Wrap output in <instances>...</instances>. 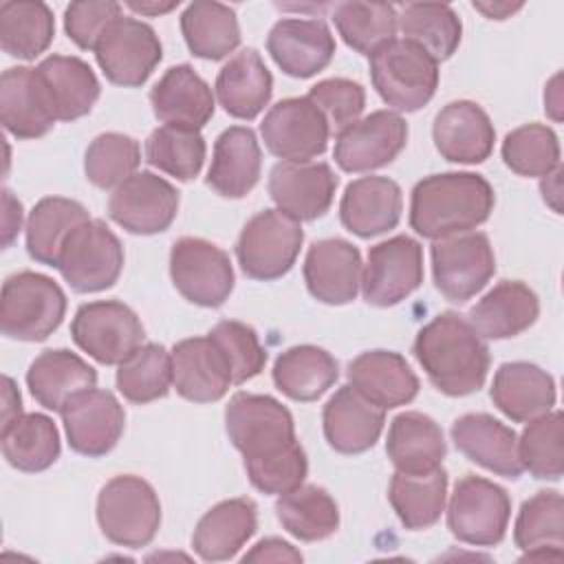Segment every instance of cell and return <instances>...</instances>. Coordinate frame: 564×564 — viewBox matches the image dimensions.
I'll list each match as a JSON object with an SVG mask.
<instances>
[{
  "label": "cell",
  "instance_id": "1",
  "mask_svg": "<svg viewBox=\"0 0 564 564\" xmlns=\"http://www.w3.org/2000/svg\"><path fill=\"white\" fill-rule=\"evenodd\" d=\"M414 357L432 386L447 397H465L482 388L489 372V348L458 313H438L414 339Z\"/></svg>",
  "mask_w": 564,
  "mask_h": 564
},
{
  "label": "cell",
  "instance_id": "2",
  "mask_svg": "<svg viewBox=\"0 0 564 564\" xmlns=\"http://www.w3.org/2000/svg\"><path fill=\"white\" fill-rule=\"evenodd\" d=\"M494 203V187L480 174H430L412 189L410 227L430 240L467 234L489 218Z\"/></svg>",
  "mask_w": 564,
  "mask_h": 564
},
{
  "label": "cell",
  "instance_id": "3",
  "mask_svg": "<svg viewBox=\"0 0 564 564\" xmlns=\"http://www.w3.org/2000/svg\"><path fill=\"white\" fill-rule=\"evenodd\" d=\"M370 79L390 108L414 112L436 93L438 62L416 42L394 37L370 55Z\"/></svg>",
  "mask_w": 564,
  "mask_h": 564
},
{
  "label": "cell",
  "instance_id": "4",
  "mask_svg": "<svg viewBox=\"0 0 564 564\" xmlns=\"http://www.w3.org/2000/svg\"><path fill=\"white\" fill-rule=\"evenodd\" d=\"M66 295L62 286L35 271H20L4 280L0 324L9 339L44 341L62 324Z\"/></svg>",
  "mask_w": 564,
  "mask_h": 564
},
{
  "label": "cell",
  "instance_id": "5",
  "mask_svg": "<svg viewBox=\"0 0 564 564\" xmlns=\"http://www.w3.org/2000/svg\"><path fill=\"white\" fill-rule=\"evenodd\" d=\"M97 522L112 544L141 549L150 544L159 531V496L152 485L139 476H115L97 496Z\"/></svg>",
  "mask_w": 564,
  "mask_h": 564
},
{
  "label": "cell",
  "instance_id": "6",
  "mask_svg": "<svg viewBox=\"0 0 564 564\" xmlns=\"http://www.w3.org/2000/svg\"><path fill=\"white\" fill-rule=\"evenodd\" d=\"M225 430L245 460H262L297 443L291 412L269 394H234L225 408Z\"/></svg>",
  "mask_w": 564,
  "mask_h": 564
},
{
  "label": "cell",
  "instance_id": "7",
  "mask_svg": "<svg viewBox=\"0 0 564 564\" xmlns=\"http://www.w3.org/2000/svg\"><path fill=\"white\" fill-rule=\"evenodd\" d=\"M304 242L297 220L280 209H262L242 227L236 242V258L251 280H278L291 271Z\"/></svg>",
  "mask_w": 564,
  "mask_h": 564
},
{
  "label": "cell",
  "instance_id": "8",
  "mask_svg": "<svg viewBox=\"0 0 564 564\" xmlns=\"http://www.w3.org/2000/svg\"><path fill=\"white\" fill-rule=\"evenodd\" d=\"M62 278L77 293L110 289L123 269V247L112 229L97 218L77 225L57 258Z\"/></svg>",
  "mask_w": 564,
  "mask_h": 564
},
{
  "label": "cell",
  "instance_id": "9",
  "mask_svg": "<svg viewBox=\"0 0 564 564\" xmlns=\"http://www.w3.org/2000/svg\"><path fill=\"white\" fill-rule=\"evenodd\" d=\"M509 494L482 476H463L447 505V527L454 538L474 546H496L507 533Z\"/></svg>",
  "mask_w": 564,
  "mask_h": 564
},
{
  "label": "cell",
  "instance_id": "10",
  "mask_svg": "<svg viewBox=\"0 0 564 564\" xmlns=\"http://www.w3.org/2000/svg\"><path fill=\"white\" fill-rule=\"evenodd\" d=\"M73 341L104 366H119L143 346V324L137 313L119 300L82 304L70 322Z\"/></svg>",
  "mask_w": 564,
  "mask_h": 564
},
{
  "label": "cell",
  "instance_id": "11",
  "mask_svg": "<svg viewBox=\"0 0 564 564\" xmlns=\"http://www.w3.org/2000/svg\"><path fill=\"white\" fill-rule=\"evenodd\" d=\"M430 253L434 284L449 302L471 300L496 273V256L482 231L434 240Z\"/></svg>",
  "mask_w": 564,
  "mask_h": 564
},
{
  "label": "cell",
  "instance_id": "12",
  "mask_svg": "<svg viewBox=\"0 0 564 564\" xmlns=\"http://www.w3.org/2000/svg\"><path fill=\"white\" fill-rule=\"evenodd\" d=\"M170 275L176 291L192 304L216 308L234 291L229 256L203 238H178L170 251Z\"/></svg>",
  "mask_w": 564,
  "mask_h": 564
},
{
  "label": "cell",
  "instance_id": "13",
  "mask_svg": "<svg viewBox=\"0 0 564 564\" xmlns=\"http://www.w3.org/2000/svg\"><path fill=\"white\" fill-rule=\"evenodd\" d=\"M95 57L108 82L134 88L152 75L163 57V48L150 24L121 15L99 37Z\"/></svg>",
  "mask_w": 564,
  "mask_h": 564
},
{
  "label": "cell",
  "instance_id": "14",
  "mask_svg": "<svg viewBox=\"0 0 564 564\" xmlns=\"http://www.w3.org/2000/svg\"><path fill=\"white\" fill-rule=\"evenodd\" d=\"M260 134L271 154L291 163H306L324 154L330 128L308 97H289L269 108Z\"/></svg>",
  "mask_w": 564,
  "mask_h": 564
},
{
  "label": "cell",
  "instance_id": "15",
  "mask_svg": "<svg viewBox=\"0 0 564 564\" xmlns=\"http://www.w3.org/2000/svg\"><path fill=\"white\" fill-rule=\"evenodd\" d=\"M423 282V249L410 236L388 238L368 251L361 293L372 306H394Z\"/></svg>",
  "mask_w": 564,
  "mask_h": 564
},
{
  "label": "cell",
  "instance_id": "16",
  "mask_svg": "<svg viewBox=\"0 0 564 564\" xmlns=\"http://www.w3.org/2000/svg\"><path fill=\"white\" fill-rule=\"evenodd\" d=\"M178 212V192L163 176L137 172L108 198V216L130 234L152 236L165 231Z\"/></svg>",
  "mask_w": 564,
  "mask_h": 564
},
{
  "label": "cell",
  "instance_id": "17",
  "mask_svg": "<svg viewBox=\"0 0 564 564\" xmlns=\"http://www.w3.org/2000/svg\"><path fill=\"white\" fill-rule=\"evenodd\" d=\"M408 143V123L392 110H375L335 139V163L344 172H370L392 163Z\"/></svg>",
  "mask_w": 564,
  "mask_h": 564
},
{
  "label": "cell",
  "instance_id": "18",
  "mask_svg": "<svg viewBox=\"0 0 564 564\" xmlns=\"http://www.w3.org/2000/svg\"><path fill=\"white\" fill-rule=\"evenodd\" d=\"M66 438L73 452L97 458L115 449L123 434L126 412L110 390L90 388L62 408Z\"/></svg>",
  "mask_w": 564,
  "mask_h": 564
},
{
  "label": "cell",
  "instance_id": "19",
  "mask_svg": "<svg viewBox=\"0 0 564 564\" xmlns=\"http://www.w3.org/2000/svg\"><path fill=\"white\" fill-rule=\"evenodd\" d=\"M337 176L328 163L280 161L269 174V196L278 209L293 220H315L333 203Z\"/></svg>",
  "mask_w": 564,
  "mask_h": 564
},
{
  "label": "cell",
  "instance_id": "20",
  "mask_svg": "<svg viewBox=\"0 0 564 564\" xmlns=\"http://www.w3.org/2000/svg\"><path fill=\"white\" fill-rule=\"evenodd\" d=\"M172 386L192 403H214L234 386L231 366L220 346L207 337H189L172 348Z\"/></svg>",
  "mask_w": 564,
  "mask_h": 564
},
{
  "label": "cell",
  "instance_id": "21",
  "mask_svg": "<svg viewBox=\"0 0 564 564\" xmlns=\"http://www.w3.org/2000/svg\"><path fill=\"white\" fill-rule=\"evenodd\" d=\"M361 253L344 238H326L311 245L304 260V282L308 293L324 304L341 306L357 297L361 289Z\"/></svg>",
  "mask_w": 564,
  "mask_h": 564
},
{
  "label": "cell",
  "instance_id": "22",
  "mask_svg": "<svg viewBox=\"0 0 564 564\" xmlns=\"http://www.w3.org/2000/svg\"><path fill=\"white\" fill-rule=\"evenodd\" d=\"M267 51L282 73L306 79L330 64L335 37L322 20L284 18L269 31Z\"/></svg>",
  "mask_w": 564,
  "mask_h": 564
},
{
  "label": "cell",
  "instance_id": "23",
  "mask_svg": "<svg viewBox=\"0 0 564 564\" xmlns=\"http://www.w3.org/2000/svg\"><path fill=\"white\" fill-rule=\"evenodd\" d=\"M0 119L15 139H37L55 126L57 112L35 68L13 66L2 73Z\"/></svg>",
  "mask_w": 564,
  "mask_h": 564
},
{
  "label": "cell",
  "instance_id": "24",
  "mask_svg": "<svg viewBox=\"0 0 564 564\" xmlns=\"http://www.w3.org/2000/svg\"><path fill=\"white\" fill-rule=\"evenodd\" d=\"M432 137L443 159L452 163H482L494 150L496 130L489 115L476 101L458 99L438 110Z\"/></svg>",
  "mask_w": 564,
  "mask_h": 564
},
{
  "label": "cell",
  "instance_id": "25",
  "mask_svg": "<svg viewBox=\"0 0 564 564\" xmlns=\"http://www.w3.org/2000/svg\"><path fill=\"white\" fill-rule=\"evenodd\" d=\"M324 436L339 454H361L381 436L386 410L368 401L350 383L341 386L324 405Z\"/></svg>",
  "mask_w": 564,
  "mask_h": 564
},
{
  "label": "cell",
  "instance_id": "26",
  "mask_svg": "<svg viewBox=\"0 0 564 564\" xmlns=\"http://www.w3.org/2000/svg\"><path fill=\"white\" fill-rule=\"evenodd\" d=\"M150 104L159 121L185 130H200L214 115V93L189 64L167 68L152 86Z\"/></svg>",
  "mask_w": 564,
  "mask_h": 564
},
{
  "label": "cell",
  "instance_id": "27",
  "mask_svg": "<svg viewBox=\"0 0 564 564\" xmlns=\"http://www.w3.org/2000/svg\"><path fill=\"white\" fill-rule=\"evenodd\" d=\"M452 441L471 463L516 480L524 469L518 458V434L491 414H463L452 425Z\"/></svg>",
  "mask_w": 564,
  "mask_h": 564
},
{
  "label": "cell",
  "instance_id": "28",
  "mask_svg": "<svg viewBox=\"0 0 564 564\" xmlns=\"http://www.w3.org/2000/svg\"><path fill=\"white\" fill-rule=\"evenodd\" d=\"M403 212L401 187L388 176H361L346 185L339 218L359 238H372L394 229Z\"/></svg>",
  "mask_w": 564,
  "mask_h": 564
},
{
  "label": "cell",
  "instance_id": "29",
  "mask_svg": "<svg viewBox=\"0 0 564 564\" xmlns=\"http://www.w3.org/2000/svg\"><path fill=\"white\" fill-rule=\"evenodd\" d=\"M348 383L381 410L414 401L419 379L403 355L394 350H366L348 364Z\"/></svg>",
  "mask_w": 564,
  "mask_h": 564
},
{
  "label": "cell",
  "instance_id": "30",
  "mask_svg": "<svg viewBox=\"0 0 564 564\" xmlns=\"http://www.w3.org/2000/svg\"><path fill=\"white\" fill-rule=\"evenodd\" d=\"M262 152L253 130L231 126L214 143V156L205 183L225 198L247 196L260 181Z\"/></svg>",
  "mask_w": 564,
  "mask_h": 564
},
{
  "label": "cell",
  "instance_id": "31",
  "mask_svg": "<svg viewBox=\"0 0 564 564\" xmlns=\"http://www.w3.org/2000/svg\"><path fill=\"white\" fill-rule=\"evenodd\" d=\"M489 394L505 416L527 423L555 405V381L531 361H507L496 370Z\"/></svg>",
  "mask_w": 564,
  "mask_h": 564
},
{
  "label": "cell",
  "instance_id": "32",
  "mask_svg": "<svg viewBox=\"0 0 564 564\" xmlns=\"http://www.w3.org/2000/svg\"><path fill=\"white\" fill-rule=\"evenodd\" d=\"M538 295L520 280H502L469 311V324L485 339H509L535 324Z\"/></svg>",
  "mask_w": 564,
  "mask_h": 564
},
{
  "label": "cell",
  "instance_id": "33",
  "mask_svg": "<svg viewBox=\"0 0 564 564\" xmlns=\"http://www.w3.org/2000/svg\"><path fill=\"white\" fill-rule=\"evenodd\" d=\"M258 509L249 498H229L214 505L196 524L192 546L205 562L231 560L256 533Z\"/></svg>",
  "mask_w": 564,
  "mask_h": 564
},
{
  "label": "cell",
  "instance_id": "34",
  "mask_svg": "<svg viewBox=\"0 0 564 564\" xmlns=\"http://www.w3.org/2000/svg\"><path fill=\"white\" fill-rule=\"evenodd\" d=\"M95 368L66 348L40 352L26 370V386L33 399L53 412H62L73 397L95 388Z\"/></svg>",
  "mask_w": 564,
  "mask_h": 564
},
{
  "label": "cell",
  "instance_id": "35",
  "mask_svg": "<svg viewBox=\"0 0 564 564\" xmlns=\"http://www.w3.org/2000/svg\"><path fill=\"white\" fill-rule=\"evenodd\" d=\"M445 452L443 430L432 416L410 410L392 419L386 438V454L397 471H432L441 467Z\"/></svg>",
  "mask_w": 564,
  "mask_h": 564
},
{
  "label": "cell",
  "instance_id": "36",
  "mask_svg": "<svg viewBox=\"0 0 564 564\" xmlns=\"http://www.w3.org/2000/svg\"><path fill=\"white\" fill-rule=\"evenodd\" d=\"M273 77L256 48L236 53L216 77V97L236 119H256L269 104Z\"/></svg>",
  "mask_w": 564,
  "mask_h": 564
},
{
  "label": "cell",
  "instance_id": "37",
  "mask_svg": "<svg viewBox=\"0 0 564 564\" xmlns=\"http://www.w3.org/2000/svg\"><path fill=\"white\" fill-rule=\"evenodd\" d=\"M59 121H75L90 112L99 99V82L93 68L73 55H48L35 68Z\"/></svg>",
  "mask_w": 564,
  "mask_h": 564
},
{
  "label": "cell",
  "instance_id": "38",
  "mask_svg": "<svg viewBox=\"0 0 564 564\" xmlns=\"http://www.w3.org/2000/svg\"><path fill=\"white\" fill-rule=\"evenodd\" d=\"M513 540L524 560H557L564 544V500L557 491H538L522 502Z\"/></svg>",
  "mask_w": 564,
  "mask_h": 564
},
{
  "label": "cell",
  "instance_id": "39",
  "mask_svg": "<svg viewBox=\"0 0 564 564\" xmlns=\"http://www.w3.org/2000/svg\"><path fill=\"white\" fill-rule=\"evenodd\" d=\"M337 377V359L328 350L311 344L284 350L273 364L275 388L293 401L319 399L328 388L335 386Z\"/></svg>",
  "mask_w": 564,
  "mask_h": 564
},
{
  "label": "cell",
  "instance_id": "40",
  "mask_svg": "<svg viewBox=\"0 0 564 564\" xmlns=\"http://www.w3.org/2000/svg\"><path fill=\"white\" fill-rule=\"evenodd\" d=\"M445 498L447 471L443 467L421 474L394 471L388 487V500L401 524L410 531L427 529L438 522L445 511Z\"/></svg>",
  "mask_w": 564,
  "mask_h": 564
},
{
  "label": "cell",
  "instance_id": "41",
  "mask_svg": "<svg viewBox=\"0 0 564 564\" xmlns=\"http://www.w3.org/2000/svg\"><path fill=\"white\" fill-rule=\"evenodd\" d=\"M181 31L187 48L203 59H223L240 44L236 11L220 2L196 0L181 13Z\"/></svg>",
  "mask_w": 564,
  "mask_h": 564
},
{
  "label": "cell",
  "instance_id": "42",
  "mask_svg": "<svg viewBox=\"0 0 564 564\" xmlns=\"http://www.w3.org/2000/svg\"><path fill=\"white\" fill-rule=\"evenodd\" d=\"M90 220L82 203L64 196L42 198L29 214L26 220V251L29 256L48 267H57L59 251L68 234Z\"/></svg>",
  "mask_w": 564,
  "mask_h": 564
},
{
  "label": "cell",
  "instance_id": "43",
  "mask_svg": "<svg viewBox=\"0 0 564 564\" xmlns=\"http://www.w3.org/2000/svg\"><path fill=\"white\" fill-rule=\"evenodd\" d=\"M280 524L302 542L330 538L339 529V509L333 496L317 485H300L275 500Z\"/></svg>",
  "mask_w": 564,
  "mask_h": 564
},
{
  "label": "cell",
  "instance_id": "44",
  "mask_svg": "<svg viewBox=\"0 0 564 564\" xmlns=\"http://www.w3.org/2000/svg\"><path fill=\"white\" fill-rule=\"evenodd\" d=\"M2 454L20 471L48 469L59 458V432L46 414L31 412L2 427Z\"/></svg>",
  "mask_w": 564,
  "mask_h": 564
},
{
  "label": "cell",
  "instance_id": "45",
  "mask_svg": "<svg viewBox=\"0 0 564 564\" xmlns=\"http://www.w3.org/2000/svg\"><path fill=\"white\" fill-rule=\"evenodd\" d=\"M55 35L53 11L44 2L7 0L0 4V46L18 59H35Z\"/></svg>",
  "mask_w": 564,
  "mask_h": 564
},
{
  "label": "cell",
  "instance_id": "46",
  "mask_svg": "<svg viewBox=\"0 0 564 564\" xmlns=\"http://www.w3.org/2000/svg\"><path fill=\"white\" fill-rule=\"evenodd\" d=\"M399 29L405 40L423 46L436 62L454 55L460 44L463 24L449 4L412 2L401 9Z\"/></svg>",
  "mask_w": 564,
  "mask_h": 564
},
{
  "label": "cell",
  "instance_id": "47",
  "mask_svg": "<svg viewBox=\"0 0 564 564\" xmlns=\"http://www.w3.org/2000/svg\"><path fill=\"white\" fill-rule=\"evenodd\" d=\"M333 22L341 40L368 57L394 40L399 29L397 9L383 2H337L333 7Z\"/></svg>",
  "mask_w": 564,
  "mask_h": 564
},
{
  "label": "cell",
  "instance_id": "48",
  "mask_svg": "<svg viewBox=\"0 0 564 564\" xmlns=\"http://www.w3.org/2000/svg\"><path fill=\"white\" fill-rule=\"evenodd\" d=\"M172 386V355L161 344L139 346L117 370V390L130 403L163 399Z\"/></svg>",
  "mask_w": 564,
  "mask_h": 564
},
{
  "label": "cell",
  "instance_id": "49",
  "mask_svg": "<svg viewBox=\"0 0 564 564\" xmlns=\"http://www.w3.org/2000/svg\"><path fill=\"white\" fill-rule=\"evenodd\" d=\"M518 458L522 469L540 480H560L564 471L562 412L549 410L531 421L518 438Z\"/></svg>",
  "mask_w": 564,
  "mask_h": 564
},
{
  "label": "cell",
  "instance_id": "50",
  "mask_svg": "<svg viewBox=\"0 0 564 564\" xmlns=\"http://www.w3.org/2000/svg\"><path fill=\"white\" fill-rule=\"evenodd\" d=\"M145 161L178 181H192L205 161V139L198 130L161 126L145 141Z\"/></svg>",
  "mask_w": 564,
  "mask_h": 564
},
{
  "label": "cell",
  "instance_id": "51",
  "mask_svg": "<svg viewBox=\"0 0 564 564\" xmlns=\"http://www.w3.org/2000/svg\"><path fill=\"white\" fill-rule=\"evenodd\" d=\"M505 165L520 176H549L560 167L557 134L542 123H527L511 130L502 141Z\"/></svg>",
  "mask_w": 564,
  "mask_h": 564
},
{
  "label": "cell",
  "instance_id": "52",
  "mask_svg": "<svg viewBox=\"0 0 564 564\" xmlns=\"http://www.w3.org/2000/svg\"><path fill=\"white\" fill-rule=\"evenodd\" d=\"M139 163L141 150L132 137L121 132H104L86 148L84 172L93 185L112 189L137 174Z\"/></svg>",
  "mask_w": 564,
  "mask_h": 564
},
{
  "label": "cell",
  "instance_id": "53",
  "mask_svg": "<svg viewBox=\"0 0 564 564\" xmlns=\"http://www.w3.org/2000/svg\"><path fill=\"white\" fill-rule=\"evenodd\" d=\"M209 337L225 352V357L231 366V377H234L236 386L245 383L262 372V368L267 364V350L262 348V344L251 326L236 322V319H225V322H218L209 330Z\"/></svg>",
  "mask_w": 564,
  "mask_h": 564
},
{
  "label": "cell",
  "instance_id": "54",
  "mask_svg": "<svg viewBox=\"0 0 564 564\" xmlns=\"http://www.w3.org/2000/svg\"><path fill=\"white\" fill-rule=\"evenodd\" d=\"M317 110L324 115L330 132H341L350 123H355L366 106V90L359 82L330 77L317 82L306 95Z\"/></svg>",
  "mask_w": 564,
  "mask_h": 564
},
{
  "label": "cell",
  "instance_id": "55",
  "mask_svg": "<svg viewBox=\"0 0 564 564\" xmlns=\"http://www.w3.org/2000/svg\"><path fill=\"white\" fill-rule=\"evenodd\" d=\"M245 471L256 489L262 494H286L300 487L308 474V460L304 447L293 443L289 449L262 458V460H245Z\"/></svg>",
  "mask_w": 564,
  "mask_h": 564
},
{
  "label": "cell",
  "instance_id": "56",
  "mask_svg": "<svg viewBox=\"0 0 564 564\" xmlns=\"http://www.w3.org/2000/svg\"><path fill=\"white\" fill-rule=\"evenodd\" d=\"M121 15V4L112 0L70 2L64 13V29L79 48L95 51L104 31Z\"/></svg>",
  "mask_w": 564,
  "mask_h": 564
},
{
  "label": "cell",
  "instance_id": "57",
  "mask_svg": "<svg viewBox=\"0 0 564 564\" xmlns=\"http://www.w3.org/2000/svg\"><path fill=\"white\" fill-rule=\"evenodd\" d=\"M242 560L245 562H302V553L280 538H267V540H260L249 553H245Z\"/></svg>",
  "mask_w": 564,
  "mask_h": 564
},
{
  "label": "cell",
  "instance_id": "58",
  "mask_svg": "<svg viewBox=\"0 0 564 564\" xmlns=\"http://www.w3.org/2000/svg\"><path fill=\"white\" fill-rule=\"evenodd\" d=\"M22 225V203L13 198L9 189H4V247L11 245Z\"/></svg>",
  "mask_w": 564,
  "mask_h": 564
},
{
  "label": "cell",
  "instance_id": "59",
  "mask_svg": "<svg viewBox=\"0 0 564 564\" xmlns=\"http://www.w3.org/2000/svg\"><path fill=\"white\" fill-rule=\"evenodd\" d=\"M4 394H2V427L11 425L15 419L22 416V399L11 377H4Z\"/></svg>",
  "mask_w": 564,
  "mask_h": 564
},
{
  "label": "cell",
  "instance_id": "60",
  "mask_svg": "<svg viewBox=\"0 0 564 564\" xmlns=\"http://www.w3.org/2000/svg\"><path fill=\"white\" fill-rule=\"evenodd\" d=\"M560 176H562V170L557 167L555 172H551L549 176H544V181H542V185H540L544 200H546V203L553 207V212H557V214H562V205H560V192H562V187H560Z\"/></svg>",
  "mask_w": 564,
  "mask_h": 564
},
{
  "label": "cell",
  "instance_id": "61",
  "mask_svg": "<svg viewBox=\"0 0 564 564\" xmlns=\"http://www.w3.org/2000/svg\"><path fill=\"white\" fill-rule=\"evenodd\" d=\"M544 110H549L551 112V117L553 119H560V115H557V110L562 108V97H560V73L549 82V86H546V90H544Z\"/></svg>",
  "mask_w": 564,
  "mask_h": 564
},
{
  "label": "cell",
  "instance_id": "62",
  "mask_svg": "<svg viewBox=\"0 0 564 564\" xmlns=\"http://www.w3.org/2000/svg\"><path fill=\"white\" fill-rule=\"evenodd\" d=\"M522 4H485V2H474V9H478V11H482L487 18H491V20H505V18H509L513 11H518Z\"/></svg>",
  "mask_w": 564,
  "mask_h": 564
},
{
  "label": "cell",
  "instance_id": "63",
  "mask_svg": "<svg viewBox=\"0 0 564 564\" xmlns=\"http://www.w3.org/2000/svg\"><path fill=\"white\" fill-rule=\"evenodd\" d=\"M178 2H165V4H156V2H128V7L141 15H159V13H167L176 7Z\"/></svg>",
  "mask_w": 564,
  "mask_h": 564
}]
</instances>
